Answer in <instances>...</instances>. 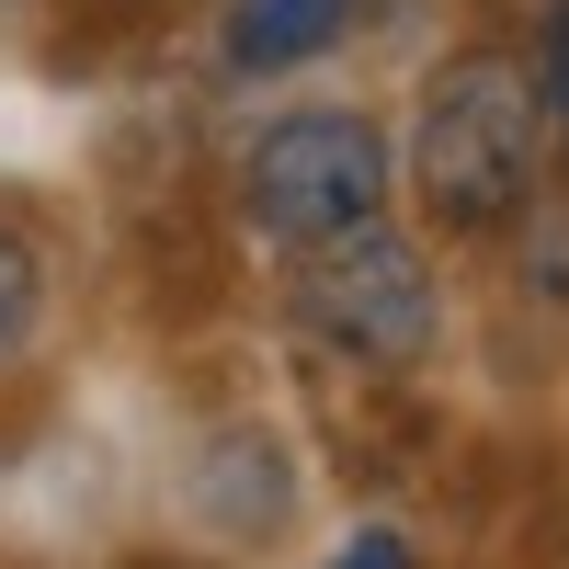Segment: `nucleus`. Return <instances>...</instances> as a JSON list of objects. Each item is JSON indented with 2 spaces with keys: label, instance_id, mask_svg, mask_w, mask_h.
<instances>
[{
  "label": "nucleus",
  "instance_id": "1",
  "mask_svg": "<svg viewBox=\"0 0 569 569\" xmlns=\"http://www.w3.org/2000/svg\"><path fill=\"white\" fill-rule=\"evenodd\" d=\"M536 137H547V103H536V69L501 58V46H467L421 80V137H410V194L445 240H479V228L525 217L536 194Z\"/></svg>",
  "mask_w": 569,
  "mask_h": 569
},
{
  "label": "nucleus",
  "instance_id": "2",
  "mask_svg": "<svg viewBox=\"0 0 569 569\" xmlns=\"http://www.w3.org/2000/svg\"><path fill=\"white\" fill-rule=\"evenodd\" d=\"M388 137H376L365 114H284V126H262L251 137V160H240V206H251V228L262 240H284V251H319V240H342V228H365V217H388Z\"/></svg>",
  "mask_w": 569,
  "mask_h": 569
},
{
  "label": "nucleus",
  "instance_id": "3",
  "mask_svg": "<svg viewBox=\"0 0 569 569\" xmlns=\"http://www.w3.org/2000/svg\"><path fill=\"white\" fill-rule=\"evenodd\" d=\"M297 319L330 353H353V365H421V342H433V273H421L410 240H388V228L365 217V228H342V240L308 251Z\"/></svg>",
  "mask_w": 569,
  "mask_h": 569
},
{
  "label": "nucleus",
  "instance_id": "4",
  "mask_svg": "<svg viewBox=\"0 0 569 569\" xmlns=\"http://www.w3.org/2000/svg\"><path fill=\"white\" fill-rule=\"evenodd\" d=\"M353 23H365V0H228V69H251V80L308 69V58H330Z\"/></svg>",
  "mask_w": 569,
  "mask_h": 569
},
{
  "label": "nucleus",
  "instance_id": "5",
  "mask_svg": "<svg viewBox=\"0 0 569 569\" xmlns=\"http://www.w3.org/2000/svg\"><path fill=\"white\" fill-rule=\"evenodd\" d=\"M34 308H46V273H34V251L12 240V228H0V365L34 342Z\"/></svg>",
  "mask_w": 569,
  "mask_h": 569
},
{
  "label": "nucleus",
  "instance_id": "6",
  "mask_svg": "<svg viewBox=\"0 0 569 569\" xmlns=\"http://www.w3.org/2000/svg\"><path fill=\"white\" fill-rule=\"evenodd\" d=\"M536 103L569 126V0H558V12H547V46H536Z\"/></svg>",
  "mask_w": 569,
  "mask_h": 569
},
{
  "label": "nucleus",
  "instance_id": "7",
  "mask_svg": "<svg viewBox=\"0 0 569 569\" xmlns=\"http://www.w3.org/2000/svg\"><path fill=\"white\" fill-rule=\"evenodd\" d=\"M330 569H410V536L376 525V536H353V558H330Z\"/></svg>",
  "mask_w": 569,
  "mask_h": 569
}]
</instances>
